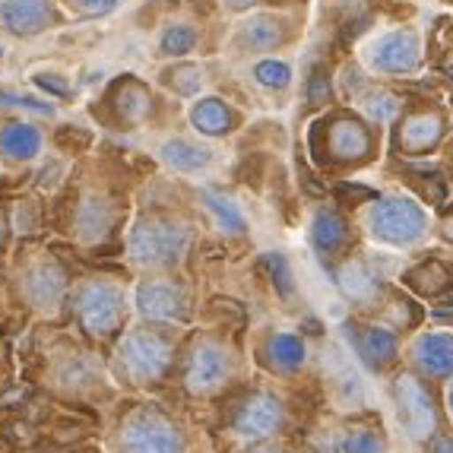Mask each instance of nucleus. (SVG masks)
Listing matches in <instances>:
<instances>
[{"instance_id":"1","label":"nucleus","mask_w":453,"mask_h":453,"mask_svg":"<svg viewBox=\"0 0 453 453\" xmlns=\"http://www.w3.org/2000/svg\"><path fill=\"white\" fill-rule=\"evenodd\" d=\"M130 257L134 264L143 266H172L188 254L190 248V228L168 216H150L136 222L130 232Z\"/></svg>"},{"instance_id":"2","label":"nucleus","mask_w":453,"mask_h":453,"mask_svg":"<svg viewBox=\"0 0 453 453\" xmlns=\"http://www.w3.org/2000/svg\"><path fill=\"white\" fill-rule=\"evenodd\" d=\"M118 371L124 378L146 384V380H159L172 365V342L156 330H130L118 342Z\"/></svg>"},{"instance_id":"3","label":"nucleus","mask_w":453,"mask_h":453,"mask_svg":"<svg viewBox=\"0 0 453 453\" xmlns=\"http://www.w3.org/2000/svg\"><path fill=\"white\" fill-rule=\"evenodd\" d=\"M73 311L80 324H83V330H89L92 336H111L114 330H121L124 314H127L124 292L105 280H92L76 288Z\"/></svg>"},{"instance_id":"4","label":"nucleus","mask_w":453,"mask_h":453,"mask_svg":"<svg viewBox=\"0 0 453 453\" xmlns=\"http://www.w3.org/2000/svg\"><path fill=\"white\" fill-rule=\"evenodd\" d=\"M124 453H184L181 431L159 409H140L121 428Z\"/></svg>"},{"instance_id":"5","label":"nucleus","mask_w":453,"mask_h":453,"mask_svg":"<svg viewBox=\"0 0 453 453\" xmlns=\"http://www.w3.org/2000/svg\"><path fill=\"white\" fill-rule=\"evenodd\" d=\"M371 232L387 244H416L425 234V216L403 196H387L371 212Z\"/></svg>"},{"instance_id":"6","label":"nucleus","mask_w":453,"mask_h":453,"mask_svg":"<svg viewBox=\"0 0 453 453\" xmlns=\"http://www.w3.org/2000/svg\"><path fill=\"white\" fill-rule=\"evenodd\" d=\"M61 19L54 0H0V29L16 38H35L61 26Z\"/></svg>"},{"instance_id":"7","label":"nucleus","mask_w":453,"mask_h":453,"mask_svg":"<svg viewBox=\"0 0 453 453\" xmlns=\"http://www.w3.org/2000/svg\"><path fill=\"white\" fill-rule=\"evenodd\" d=\"M396 406H400V422L406 425L409 438L425 441L434 434V428H438L434 400L416 378H409V374L396 378Z\"/></svg>"},{"instance_id":"8","label":"nucleus","mask_w":453,"mask_h":453,"mask_svg":"<svg viewBox=\"0 0 453 453\" xmlns=\"http://www.w3.org/2000/svg\"><path fill=\"white\" fill-rule=\"evenodd\" d=\"M232 378V356L219 342H200L184 368V384L190 393H212Z\"/></svg>"},{"instance_id":"9","label":"nucleus","mask_w":453,"mask_h":453,"mask_svg":"<svg viewBox=\"0 0 453 453\" xmlns=\"http://www.w3.org/2000/svg\"><path fill=\"white\" fill-rule=\"evenodd\" d=\"M19 288H23L26 302L38 311H54L61 304L64 292H67V276L51 257L32 260L19 276Z\"/></svg>"},{"instance_id":"10","label":"nucleus","mask_w":453,"mask_h":453,"mask_svg":"<svg viewBox=\"0 0 453 453\" xmlns=\"http://www.w3.org/2000/svg\"><path fill=\"white\" fill-rule=\"evenodd\" d=\"M136 308L150 320L188 318V288L174 280H146L136 288Z\"/></svg>"},{"instance_id":"11","label":"nucleus","mask_w":453,"mask_h":453,"mask_svg":"<svg viewBox=\"0 0 453 453\" xmlns=\"http://www.w3.org/2000/svg\"><path fill=\"white\" fill-rule=\"evenodd\" d=\"M45 136L32 121L4 118L0 121V162L4 165H29L38 159Z\"/></svg>"},{"instance_id":"12","label":"nucleus","mask_w":453,"mask_h":453,"mask_svg":"<svg viewBox=\"0 0 453 453\" xmlns=\"http://www.w3.org/2000/svg\"><path fill=\"white\" fill-rule=\"evenodd\" d=\"M282 425V406L270 393H254L234 412V431L242 438H266Z\"/></svg>"},{"instance_id":"13","label":"nucleus","mask_w":453,"mask_h":453,"mask_svg":"<svg viewBox=\"0 0 453 453\" xmlns=\"http://www.w3.org/2000/svg\"><path fill=\"white\" fill-rule=\"evenodd\" d=\"M371 64L387 73H409L418 67V38L412 32H390L371 48Z\"/></svg>"},{"instance_id":"14","label":"nucleus","mask_w":453,"mask_h":453,"mask_svg":"<svg viewBox=\"0 0 453 453\" xmlns=\"http://www.w3.org/2000/svg\"><path fill=\"white\" fill-rule=\"evenodd\" d=\"M108 98H111L114 111H118V121L127 124V127L143 124L152 114V92L146 89V83H140V80H134V76L118 80Z\"/></svg>"},{"instance_id":"15","label":"nucleus","mask_w":453,"mask_h":453,"mask_svg":"<svg viewBox=\"0 0 453 453\" xmlns=\"http://www.w3.org/2000/svg\"><path fill=\"white\" fill-rule=\"evenodd\" d=\"M444 134V121H441V114L434 111H418L412 118H406L400 127V136H396V146L406 150L409 156H422V152L434 150Z\"/></svg>"},{"instance_id":"16","label":"nucleus","mask_w":453,"mask_h":453,"mask_svg":"<svg viewBox=\"0 0 453 453\" xmlns=\"http://www.w3.org/2000/svg\"><path fill=\"white\" fill-rule=\"evenodd\" d=\"M286 38H288V32H286V26H282V19H276V16H270V13H254L250 19H244V23L238 26L234 42H238L244 51H276Z\"/></svg>"},{"instance_id":"17","label":"nucleus","mask_w":453,"mask_h":453,"mask_svg":"<svg viewBox=\"0 0 453 453\" xmlns=\"http://www.w3.org/2000/svg\"><path fill=\"white\" fill-rule=\"evenodd\" d=\"M349 336L356 342V352L371 368H384V365H390L396 358V336L390 330H380V326H352Z\"/></svg>"},{"instance_id":"18","label":"nucleus","mask_w":453,"mask_h":453,"mask_svg":"<svg viewBox=\"0 0 453 453\" xmlns=\"http://www.w3.org/2000/svg\"><path fill=\"white\" fill-rule=\"evenodd\" d=\"M371 146V136L365 124L349 121V118H336L330 124V152L336 159H365V152Z\"/></svg>"},{"instance_id":"19","label":"nucleus","mask_w":453,"mask_h":453,"mask_svg":"<svg viewBox=\"0 0 453 453\" xmlns=\"http://www.w3.org/2000/svg\"><path fill=\"white\" fill-rule=\"evenodd\" d=\"M234 111L222 102V98H200L190 108V124L206 136H222L234 130Z\"/></svg>"},{"instance_id":"20","label":"nucleus","mask_w":453,"mask_h":453,"mask_svg":"<svg viewBox=\"0 0 453 453\" xmlns=\"http://www.w3.org/2000/svg\"><path fill=\"white\" fill-rule=\"evenodd\" d=\"M311 242L324 257H330V254H336V250H342L349 244V222L342 219L340 212L320 210L314 216V226H311Z\"/></svg>"},{"instance_id":"21","label":"nucleus","mask_w":453,"mask_h":453,"mask_svg":"<svg viewBox=\"0 0 453 453\" xmlns=\"http://www.w3.org/2000/svg\"><path fill=\"white\" fill-rule=\"evenodd\" d=\"M111 226H114L111 203L96 194L83 196V203L76 210V232L83 234V238H89V242H96V238H105L111 232Z\"/></svg>"},{"instance_id":"22","label":"nucleus","mask_w":453,"mask_h":453,"mask_svg":"<svg viewBox=\"0 0 453 453\" xmlns=\"http://www.w3.org/2000/svg\"><path fill=\"white\" fill-rule=\"evenodd\" d=\"M416 362L434 378L453 374V336H441V333L422 336L416 346Z\"/></svg>"},{"instance_id":"23","label":"nucleus","mask_w":453,"mask_h":453,"mask_svg":"<svg viewBox=\"0 0 453 453\" xmlns=\"http://www.w3.org/2000/svg\"><path fill=\"white\" fill-rule=\"evenodd\" d=\"M340 286H342V292H346L349 298H352V302H358V304H371L380 292L378 276H374V273H371L362 260H352V264L342 266Z\"/></svg>"},{"instance_id":"24","label":"nucleus","mask_w":453,"mask_h":453,"mask_svg":"<svg viewBox=\"0 0 453 453\" xmlns=\"http://www.w3.org/2000/svg\"><path fill=\"white\" fill-rule=\"evenodd\" d=\"M266 358L273 368L295 371L298 365H304V342L292 333H273L266 340Z\"/></svg>"},{"instance_id":"25","label":"nucleus","mask_w":453,"mask_h":453,"mask_svg":"<svg viewBox=\"0 0 453 453\" xmlns=\"http://www.w3.org/2000/svg\"><path fill=\"white\" fill-rule=\"evenodd\" d=\"M162 159L174 168V172H200L210 162V152L203 146L190 143V140H168L162 150Z\"/></svg>"},{"instance_id":"26","label":"nucleus","mask_w":453,"mask_h":453,"mask_svg":"<svg viewBox=\"0 0 453 453\" xmlns=\"http://www.w3.org/2000/svg\"><path fill=\"white\" fill-rule=\"evenodd\" d=\"M203 203H206V210L216 216V222H219L222 232L242 234L244 228H248V222H244L242 210H238V203H234L232 196H226V194H219V190L206 188L203 190Z\"/></svg>"},{"instance_id":"27","label":"nucleus","mask_w":453,"mask_h":453,"mask_svg":"<svg viewBox=\"0 0 453 453\" xmlns=\"http://www.w3.org/2000/svg\"><path fill=\"white\" fill-rule=\"evenodd\" d=\"M409 282L425 295H438L453 286V270L444 264H438V260H428V264H422L418 270L409 273Z\"/></svg>"},{"instance_id":"28","label":"nucleus","mask_w":453,"mask_h":453,"mask_svg":"<svg viewBox=\"0 0 453 453\" xmlns=\"http://www.w3.org/2000/svg\"><path fill=\"white\" fill-rule=\"evenodd\" d=\"M196 45V29L194 26H168L159 38V54H168V58H184L188 51H194Z\"/></svg>"},{"instance_id":"29","label":"nucleus","mask_w":453,"mask_h":453,"mask_svg":"<svg viewBox=\"0 0 453 453\" xmlns=\"http://www.w3.org/2000/svg\"><path fill=\"white\" fill-rule=\"evenodd\" d=\"M254 80H257L264 89H286L292 83V67L286 61H260L254 67Z\"/></svg>"},{"instance_id":"30","label":"nucleus","mask_w":453,"mask_h":453,"mask_svg":"<svg viewBox=\"0 0 453 453\" xmlns=\"http://www.w3.org/2000/svg\"><path fill=\"white\" fill-rule=\"evenodd\" d=\"M165 83L172 86L174 92H181V96H194L200 86H203V73L200 67H190V64H178L165 73Z\"/></svg>"},{"instance_id":"31","label":"nucleus","mask_w":453,"mask_h":453,"mask_svg":"<svg viewBox=\"0 0 453 453\" xmlns=\"http://www.w3.org/2000/svg\"><path fill=\"white\" fill-rule=\"evenodd\" d=\"M342 450L346 453H384V441L374 434V431H352L346 438V444H342Z\"/></svg>"},{"instance_id":"32","label":"nucleus","mask_w":453,"mask_h":453,"mask_svg":"<svg viewBox=\"0 0 453 453\" xmlns=\"http://www.w3.org/2000/svg\"><path fill=\"white\" fill-rule=\"evenodd\" d=\"M64 4L80 16H105L118 7V0H64Z\"/></svg>"},{"instance_id":"33","label":"nucleus","mask_w":453,"mask_h":453,"mask_svg":"<svg viewBox=\"0 0 453 453\" xmlns=\"http://www.w3.org/2000/svg\"><path fill=\"white\" fill-rule=\"evenodd\" d=\"M371 118H378V121H390L393 114L400 111V102L393 96H374L371 98V105H368Z\"/></svg>"},{"instance_id":"34","label":"nucleus","mask_w":453,"mask_h":453,"mask_svg":"<svg viewBox=\"0 0 453 453\" xmlns=\"http://www.w3.org/2000/svg\"><path fill=\"white\" fill-rule=\"evenodd\" d=\"M326 96H330V83H326L324 73H318L314 80H311V102L320 105V102H326Z\"/></svg>"},{"instance_id":"35","label":"nucleus","mask_w":453,"mask_h":453,"mask_svg":"<svg viewBox=\"0 0 453 453\" xmlns=\"http://www.w3.org/2000/svg\"><path fill=\"white\" fill-rule=\"evenodd\" d=\"M222 4H226L228 10H238V13H242V10H250V7H254L257 0H222Z\"/></svg>"},{"instance_id":"36","label":"nucleus","mask_w":453,"mask_h":453,"mask_svg":"<svg viewBox=\"0 0 453 453\" xmlns=\"http://www.w3.org/2000/svg\"><path fill=\"white\" fill-rule=\"evenodd\" d=\"M434 453H453V438H444L434 444Z\"/></svg>"},{"instance_id":"37","label":"nucleus","mask_w":453,"mask_h":453,"mask_svg":"<svg viewBox=\"0 0 453 453\" xmlns=\"http://www.w3.org/2000/svg\"><path fill=\"white\" fill-rule=\"evenodd\" d=\"M248 453H286V450H276V447H250Z\"/></svg>"},{"instance_id":"38","label":"nucleus","mask_w":453,"mask_h":453,"mask_svg":"<svg viewBox=\"0 0 453 453\" xmlns=\"http://www.w3.org/2000/svg\"><path fill=\"white\" fill-rule=\"evenodd\" d=\"M4 234L7 232H4V219H0V248H4Z\"/></svg>"},{"instance_id":"39","label":"nucleus","mask_w":453,"mask_h":453,"mask_svg":"<svg viewBox=\"0 0 453 453\" xmlns=\"http://www.w3.org/2000/svg\"><path fill=\"white\" fill-rule=\"evenodd\" d=\"M450 409H453V390H450Z\"/></svg>"},{"instance_id":"40","label":"nucleus","mask_w":453,"mask_h":453,"mask_svg":"<svg viewBox=\"0 0 453 453\" xmlns=\"http://www.w3.org/2000/svg\"><path fill=\"white\" fill-rule=\"evenodd\" d=\"M450 234H453V222H450Z\"/></svg>"}]
</instances>
